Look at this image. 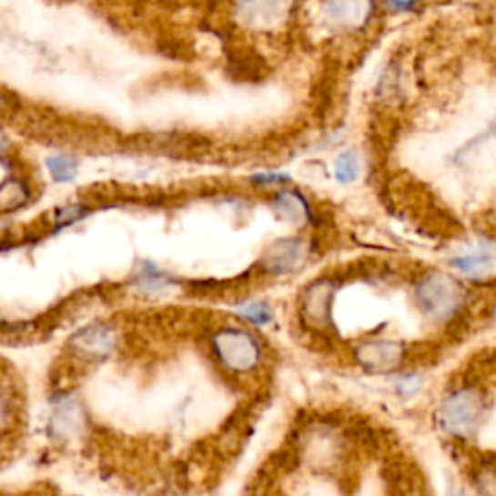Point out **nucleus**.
Masks as SVG:
<instances>
[{"mask_svg":"<svg viewBox=\"0 0 496 496\" xmlns=\"http://www.w3.org/2000/svg\"><path fill=\"white\" fill-rule=\"evenodd\" d=\"M45 165H47V171L56 185L72 183L78 175V159L68 154L51 156L45 161Z\"/></svg>","mask_w":496,"mask_h":496,"instance_id":"nucleus-11","label":"nucleus"},{"mask_svg":"<svg viewBox=\"0 0 496 496\" xmlns=\"http://www.w3.org/2000/svg\"><path fill=\"white\" fill-rule=\"evenodd\" d=\"M243 320L254 324V326H266L274 320V309L268 303H250L238 310Z\"/></svg>","mask_w":496,"mask_h":496,"instance_id":"nucleus-14","label":"nucleus"},{"mask_svg":"<svg viewBox=\"0 0 496 496\" xmlns=\"http://www.w3.org/2000/svg\"><path fill=\"white\" fill-rule=\"evenodd\" d=\"M456 496H461V494H456Z\"/></svg>","mask_w":496,"mask_h":496,"instance_id":"nucleus-20","label":"nucleus"},{"mask_svg":"<svg viewBox=\"0 0 496 496\" xmlns=\"http://www.w3.org/2000/svg\"><path fill=\"white\" fill-rule=\"evenodd\" d=\"M8 152H10V142L5 134H0V159H5L8 156Z\"/></svg>","mask_w":496,"mask_h":496,"instance_id":"nucleus-19","label":"nucleus"},{"mask_svg":"<svg viewBox=\"0 0 496 496\" xmlns=\"http://www.w3.org/2000/svg\"><path fill=\"white\" fill-rule=\"evenodd\" d=\"M360 173V161L355 149H345L341 152L334 163V175L338 183L341 185H351L359 178Z\"/></svg>","mask_w":496,"mask_h":496,"instance_id":"nucleus-12","label":"nucleus"},{"mask_svg":"<svg viewBox=\"0 0 496 496\" xmlns=\"http://www.w3.org/2000/svg\"><path fill=\"white\" fill-rule=\"evenodd\" d=\"M32 200V188L25 180L10 177L5 183H0V214L18 212L27 202Z\"/></svg>","mask_w":496,"mask_h":496,"instance_id":"nucleus-10","label":"nucleus"},{"mask_svg":"<svg viewBox=\"0 0 496 496\" xmlns=\"http://www.w3.org/2000/svg\"><path fill=\"white\" fill-rule=\"evenodd\" d=\"M417 305L425 317L444 320L460 310L463 293L460 285L444 274H427L419 279L415 288Z\"/></svg>","mask_w":496,"mask_h":496,"instance_id":"nucleus-3","label":"nucleus"},{"mask_svg":"<svg viewBox=\"0 0 496 496\" xmlns=\"http://www.w3.org/2000/svg\"><path fill=\"white\" fill-rule=\"evenodd\" d=\"M208 343L216 363L228 372L247 374L262 363L264 348L260 339L240 326L228 324L216 328L208 336Z\"/></svg>","mask_w":496,"mask_h":496,"instance_id":"nucleus-1","label":"nucleus"},{"mask_svg":"<svg viewBox=\"0 0 496 496\" xmlns=\"http://www.w3.org/2000/svg\"><path fill=\"white\" fill-rule=\"evenodd\" d=\"M272 206L276 209V214L283 221H288L291 225H305L312 218L307 198L303 197V194H299L297 190L278 192L272 200Z\"/></svg>","mask_w":496,"mask_h":496,"instance_id":"nucleus-9","label":"nucleus"},{"mask_svg":"<svg viewBox=\"0 0 496 496\" xmlns=\"http://www.w3.org/2000/svg\"><path fill=\"white\" fill-rule=\"evenodd\" d=\"M489 401L483 388L477 384H463L450 392L440 405V423L452 434L465 437L483 423Z\"/></svg>","mask_w":496,"mask_h":496,"instance_id":"nucleus-2","label":"nucleus"},{"mask_svg":"<svg viewBox=\"0 0 496 496\" xmlns=\"http://www.w3.org/2000/svg\"><path fill=\"white\" fill-rule=\"evenodd\" d=\"M417 0H388V6L398 12H408L411 8H415Z\"/></svg>","mask_w":496,"mask_h":496,"instance_id":"nucleus-18","label":"nucleus"},{"mask_svg":"<svg viewBox=\"0 0 496 496\" xmlns=\"http://www.w3.org/2000/svg\"><path fill=\"white\" fill-rule=\"evenodd\" d=\"M70 349L84 360H103L116 351L118 332L109 322H94L70 338Z\"/></svg>","mask_w":496,"mask_h":496,"instance_id":"nucleus-5","label":"nucleus"},{"mask_svg":"<svg viewBox=\"0 0 496 496\" xmlns=\"http://www.w3.org/2000/svg\"><path fill=\"white\" fill-rule=\"evenodd\" d=\"M250 180H252V185H257V187H276V185L289 183V175H283V173H258V175H254Z\"/></svg>","mask_w":496,"mask_h":496,"instance_id":"nucleus-17","label":"nucleus"},{"mask_svg":"<svg viewBox=\"0 0 496 496\" xmlns=\"http://www.w3.org/2000/svg\"><path fill=\"white\" fill-rule=\"evenodd\" d=\"M324 12L334 25L357 29L369 20L372 0H324Z\"/></svg>","mask_w":496,"mask_h":496,"instance_id":"nucleus-8","label":"nucleus"},{"mask_svg":"<svg viewBox=\"0 0 496 496\" xmlns=\"http://www.w3.org/2000/svg\"><path fill=\"white\" fill-rule=\"evenodd\" d=\"M307 257L309 247L303 238H281L268 248L262 262L268 274L285 276L303 266Z\"/></svg>","mask_w":496,"mask_h":496,"instance_id":"nucleus-7","label":"nucleus"},{"mask_svg":"<svg viewBox=\"0 0 496 496\" xmlns=\"http://www.w3.org/2000/svg\"><path fill=\"white\" fill-rule=\"evenodd\" d=\"M243 6L247 8L250 18L274 20L283 12L285 0H245Z\"/></svg>","mask_w":496,"mask_h":496,"instance_id":"nucleus-13","label":"nucleus"},{"mask_svg":"<svg viewBox=\"0 0 496 496\" xmlns=\"http://www.w3.org/2000/svg\"><path fill=\"white\" fill-rule=\"evenodd\" d=\"M338 281L334 278H320L309 283L300 295V320L314 332H328L334 324V297Z\"/></svg>","mask_w":496,"mask_h":496,"instance_id":"nucleus-4","label":"nucleus"},{"mask_svg":"<svg viewBox=\"0 0 496 496\" xmlns=\"http://www.w3.org/2000/svg\"><path fill=\"white\" fill-rule=\"evenodd\" d=\"M461 272H468V274H481L485 272V269H489L492 266L491 258L487 257V254H475V257H463V258H458L454 262Z\"/></svg>","mask_w":496,"mask_h":496,"instance_id":"nucleus-16","label":"nucleus"},{"mask_svg":"<svg viewBox=\"0 0 496 496\" xmlns=\"http://www.w3.org/2000/svg\"><path fill=\"white\" fill-rule=\"evenodd\" d=\"M408 348L400 341L374 339L359 345L355 349V360L367 370L372 372H392L405 365Z\"/></svg>","mask_w":496,"mask_h":496,"instance_id":"nucleus-6","label":"nucleus"},{"mask_svg":"<svg viewBox=\"0 0 496 496\" xmlns=\"http://www.w3.org/2000/svg\"><path fill=\"white\" fill-rule=\"evenodd\" d=\"M92 209H89L86 204H68L65 208H58L55 212V223L58 228H66V225L76 223L84 219Z\"/></svg>","mask_w":496,"mask_h":496,"instance_id":"nucleus-15","label":"nucleus"}]
</instances>
